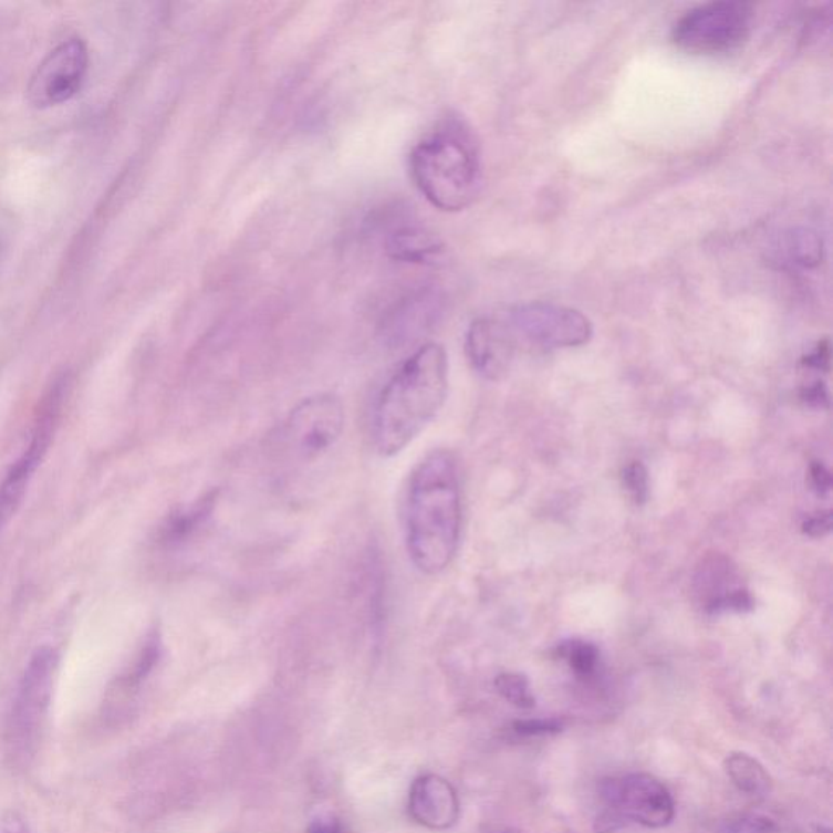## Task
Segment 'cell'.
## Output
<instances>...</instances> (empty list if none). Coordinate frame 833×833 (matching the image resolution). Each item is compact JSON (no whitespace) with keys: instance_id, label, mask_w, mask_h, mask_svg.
Here are the masks:
<instances>
[{"instance_id":"cell-1","label":"cell","mask_w":833,"mask_h":833,"mask_svg":"<svg viewBox=\"0 0 833 833\" xmlns=\"http://www.w3.org/2000/svg\"><path fill=\"white\" fill-rule=\"evenodd\" d=\"M462 501L458 461L434 449L410 473L406 499V548L425 575L448 569L461 541Z\"/></svg>"},{"instance_id":"cell-2","label":"cell","mask_w":833,"mask_h":833,"mask_svg":"<svg viewBox=\"0 0 833 833\" xmlns=\"http://www.w3.org/2000/svg\"><path fill=\"white\" fill-rule=\"evenodd\" d=\"M448 357L440 344L420 345L391 375L376 399L373 441L385 458L407 448L445 406Z\"/></svg>"},{"instance_id":"cell-3","label":"cell","mask_w":833,"mask_h":833,"mask_svg":"<svg viewBox=\"0 0 833 833\" xmlns=\"http://www.w3.org/2000/svg\"><path fill=\"white\" fill-rule=\"evenodd\" d=\"M409 168L420 195L444 212L468 209L482 189L479 139L461 116L445 117L418 142Z\"/></svg>"},{"instance_id":"cell-4","label":"cell","mask_w":833,"mask_h":833,"mask_svg":"<svg viewBox=\"0 0 833 833\" xmlns=\"http://www.w3.org/2000/svg\"><path fill=\"white\" fill-rule=\"evenodd\" d=\"M59 662L56 648L41 646L23 669L3 726V749L12 769H29L40 750L53 704Z\"/></svg>"},{"instance_id":"cell-5","label":"cell","mask_w":833,"mask_h":833,"mask_svg":"<svg viewBox=\"0 0 833 833\" xmlns=\"http://www.w3.org/2000/svg\"><path fill=\"white\" fill-rule=\"evenodd\" d=\"M756 22L752 3L720 0L687 10L673 27V43L695 56H717L748 43Z\"/></svg>"},{"instance_id":"cell-6","label":"cell","mask_w":833,"mask_h":833,"mask_svg":"<svg viewBox=\"0 0 833 833\" xmlns=\"http://www.w3.org/2000/svg\"><path fill=\"white\" fill-rule=\"evenodd\" d=\"M67 393V376L62 375L61 378L54 379L53 385L48 388L44 396L41 397V403L38 404L29 445L25 446L22 455L12 462L9 471L3 476L2 482H0V534H2L3 529L9 527L10 521L22 507V501L29 492L34 472L38 471L44 456L50 451V446L53 444L54 435H56L59 428V421H61Z\"/></svg>"},{"instance_id":"cell-7","label":"cell","mask_w":833,"mask_h":833,"mask_svg":"<svg viewBox=\"0 0 833 833\" xmlns=\"http://www.w3.org/2000/svg\"><path fill=\"white\" fill-rule=\"evenodd\" d=\"M517 342L542 351L580 347L593 337V324L582 311L554 303H528L504 317Z\"/></svg>"},{"instance_id":"cell-8","label":"cell","mask_w":833,"mask_h":833,"mask_svg":"<svg viewBox=\"0 0 833 833\" xmlns=\"http://www.w3.org/2000/svg\"><path fill=\"white\" fill-rule=\"evenodd\" d=\"M601 800L627 822L643 827L663 829L674 821L676 804L673 794L648 773H631L621 778H604L597 784Z\"/></svg>"},{"instance_id":"cell-9","label":"cell","mask_w":833,"mask_h":833,"mask_svg":"<svg viewBox=\"0 0 833 833\" xmlns=\"http://www.w3.org/2000/svg\"><path fill=\"white\" fill-rule=\"evenodd\" d=\"M88 62V48L81 38L58 44L31 75L27 86L31 106L46 110L74 98L84 85Z\"/></svg>"},{"instance_id":"cell-10","label":"cell","mask_w":833,"mask_h":833,"mask_svg":"<svg viewBox=\"0 0 833 833\" xmlns=\"http://www.w3.org/2000/svg\"><path fill=\"white\" fill-rule=\"evenodd\" d=\"M344 424V406L335 394L306 397L287 417V444L299 458L314 461L337 444Z\"/></svg>"},{"instance_id":"cell-11","label":"cell","mask_w":833,"mask_h":833,"mask_svg":"<svg viewBox=\"0 0 833 833\" xmlns=\"http://www.w3.org/2000/svg\"><path fill=\"white\" fill-rule=\"evenodd\" d=\"M446 299L437 287H421L394 302L379 321V337L389 347L413 344L430 333L445 314Z\"/></svg>"},{"instance_id":"cell-12","label":"cell","mask_w":833,"mask_h":833,"mask_svg":"<svg viewBox=\"0 0 833 833\" xmlns=\"http://www.w3.org/2000/svg\"><path fill=\"white\" fill-rule=\"evenodd\" d=\"M694 593L707 614L753 610L752 594L726 555L711 554L701 560L694 575Z\"/></svg>"},{"instance_id":"cell-13","label":"cell","mask_w":833,"mask_h":833,"mask_svg":"<svg viewBox=\"0 0 833 833\" xmlns=\"http://www.w3.org/2000/svg\"><path fill=\"white\" fill-rule=\"evenodd\" d=\"M517 339L507 321L479 317L466 333V355L472 368L490 382L503 378L510 369Z\"/></svg>"},{"instance_id":"cell-14","label":"cell","mask_w":833,"mask_h":833,"mask_svg":"<svg viewBox=\"0 0 833 833\" xmlns=\"http://www.w3.org/2000/svg\"><path fill=\"white\" fill-rule=\"evenodd\" d=\"M162 642L158 635H150L131 663L106 689L102 705L103 725L114 728L126 721L131 715L133 700L140 693L145 680L154 673L155 666L160 662Z\"/></svg>"},{"instance_id":"cell-15","label":"cell","mask_w":833,"mask_h":833,"mask_svg":"<svg viewBox=\"0 0 833 833\" xmlns=\"http://www.w3.org/2000/svg\"><path fill=\"white\" fill-rule=\"evenodd\" d=\"M409 814L421 827L448 831L461 814L458 791L446 778L425 773L414 780L409 791Z\"/></svg>"},{"instance_id":"cell-16","label":"cell","mask_w":833,"mask_h":833,"mask_svg":"<svg viewBox=\"0 0 833 833\" xmlns=\"http://www.w3.org/2000/svg\"><path fill=\"white\" fill-rule=\"evenodd\" d=\"M385 250L394 261L407 264H437L445 252L440 238L424 225L403 220L389 227Z\"/></svg>"},{"instance_id":"cell-17","label":"cell","mask_w":833,"mask_h":833,"mask_svg":"<svg viewBox=\"0 0 833 833\" xmlns=\"http://www.w3.org/2000/svg\"><path fill=\"white\" fill-rule=\"evenodd\" d=\"M217 493L209 492L195 501L191 507L181 508L169 514L160 529V542L167 548H178L188 542L206 524L216 507Z\"/></svg>"},{"instance_id":"cell-18","label":"cell","mask_w":833,"mask_h":833,"mask_svg":"<svg viewBox=\"0 0 833 833\" xmlns=\"http://www.w3.org/2000/svg\"><path fill=\"white\" fill-rule=\"evenodd\" d=\"M726 775L741 793L752 798H766L772 793V778L762 763L748 753L732 752L725 760Z\"/></svg>"},{"instance_id":"cell-19","label":"cell","mask_w":833,"mask_h":833,"mask_svg":"<svg viewBox=\"0 0 833 833\" xmlns=\"http://www.w3.org/2000/svg\"><path fill=\"white\" fill-rule=\"evenodd\" d=\"M556 653L560 658L569 663L570 669L579 679H593L600 669V649L593 643L572 639V642L562 643Z\"/></svg>"},{"instance_id":"cell-20","label":"cell","mask_w":833,"mask_h":833,"mask_svg":"<svg viewBox=\"0 0 833 833\" xmlns=\"http://www.w3.org/2000/svg\"><path fill=\"white\" fill-rule=\"evenodd\" d=\"M783 250L787 258L793 264L803 265V268H814L822 259V241L814 231L793 230L788 235L783 243Z\"/></svg>"},{"instance_id":"cell-21","label":"cell","mask_w":833,"mask_h":833,"mask_svg":"<svg viewBox=\"0 0 833 833\" xmlns=\"http://www.w3.org/2000/svg\"><path fill=\"white\" fill-rule=\"evenodd\" d=\"M496 689L513 707L521 708V710H531L535 707L531 684L523 674H500L496 679Z\"/></svg>"},{"instance_id":"cell-22","label":"cell","mask_w":833,"mask_h":833,"mask_svg":"<svg viewBox=\"0 0 833 833\" xmlns=\"http://www.w3.org/2000/svg\"><path fill=\"white\" fill-rule=\"evenodd\" d=\"M622 482L635 504H645L649 496L648 471L642 462L634 461L622 471Z\"/></svg>"},{"instance_id":"cell-23","label":"cell","mask_w":833,"mask_h":833,"mask_svg":"<svg viewBox=\"0 0 833 833\" xmlns=\"http://www.w3.org/2000/svg\"><path fill=\"white\" fill-rule=\"evenodd\" d=\"M565 722L559 718H531V720H517L511 722V732L518 738H545V736L560 735Z\"/></svg>"},{"instance_id":"cell-24","label":"cell","mask_w":833,"mask_h":833,"mask_svg":"<svg viewBox=\"0 0 833 833\" xmlns=\"http://www.w3.org/2000/svg\"><path fill=\"white\" fill-rule=\"evenodd\" d=\"M720 833H778V825L763 815H742L722 825Z\"/></svg>"},{"instance_id":"cell-25","label":"cell","mask_w":833,"mask_h":833,"mask_svg":"<svg viewBox=\"0 0 833 833\" xmlns=\"http://www.w3.org/2000/svg\"><path fill=\"white\" fill-rule=\"evenodd\" d=\"M801 400L814 409H829V391L824 382H812L801 389Z\"/></svg>"},{"instance_id":"cell-26","label":"cell","mask_w":833,"mask_h":833,"mask_svg":"<svg viewBox=\"0 0 833 833\" xmlns=\"http://www.w3.org/2000/svg\"><path fill=\"white\" fill-rule=\"evenodd\" d=\"M809 480H811L812 490L818 496L824 497L831 493L832 473L822 462H811V466H809Z\"/></svg>"},{"instance_id":"cell-27","label":"cell","mask_w":833,"mask_h":833,"mask_svg":"<svg viewBox=\"0 0 833 833\" xmlns=\"http://www.w3.org/2000/svg\"><path fill=\"white\" fill-rule=\"evenodd\" d=\"M832 511H822V513L812 514V517L805 518L803 523L804 534L811 535V538H824L832 531Z\"/></svg>"},{"instance_id":"cell-28","label":"cell","mask_w":833,"mask_h":833,"mask_svg":"<svg viewBox=\"0 0 833 833\" xmlns=\"http://www.w3.org/2000/svg\"><path fill=\"white\" fill-rule=\"evenodd\" d=\"M803 366L814 372L827 373L831 369V347L829 342H821V344L812 351L811 354L805 355L803 358Z\"/></svg>"},{"instance_id":"cell-29","label":"cell","mask_w":833,"mask_h":833,"mask_svg":"<svg viewBox=\"0 0 833 833\" xmlns=\"http://www.w3.org/2000/svg\"><path fill=\"white\" fill-rule=\"evenodd\" d=\"M0 833H31L29 822L22 814L12 811L7 812L0 819Z\"/></svg>"},{"instance_id":"cell-30","label":"cell","mask_w":833,"mask_h":833,"mask_svg":"<svg viewBox=\"0 0 833 833\" xmlns=\"http://www.w3.org/2000/svg\"><path fill=\"white\" fill-rule=\"evenodd\" d=\"M308 833H345L341 822L335 818H320L311 822Z\"/></svg>"},{"instance_id":"cell-31","label":"cell","mask_w":833,"mask_h":833,"mask_svg":"<svg viewBox=\"0 0 833 833\" xmlns=\"http://www.w3.org/2000/svg\"><path fill=\"white\" fill-rule=\"evenodd\" d=\"M493 833H521V832L517 831V829L504 827V829H499V831H496Z\"/></svg>"}]
</instances>
